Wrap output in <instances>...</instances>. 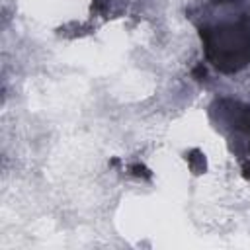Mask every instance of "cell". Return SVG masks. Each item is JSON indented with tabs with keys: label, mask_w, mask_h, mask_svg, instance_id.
<instances>
[{
	"label": "cell",
	"mask_w": 250,
	"mask_h": 250,
	"mask_svg": "<svg viewBox=\"0 0 250 250\" xmlns=\"http://www.w3.org/2000/svg\"><path fill=\"white\" fill-rule=\"evenodd\" d=\"M207 55L221 70H236L250 62V25L246 21H221L201 31Z\"/></svg>",
	"instance_id": "cell-1"
}]
</instances>
